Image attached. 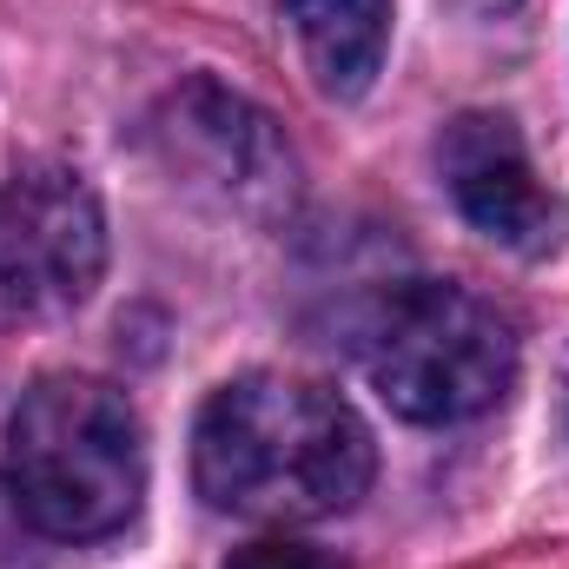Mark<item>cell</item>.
Wrapping results in <instances>:
<instances>
[{"label": "cell", "instance_id": "obj_2", "mask_svg": "<svg viewBox=\"0 0 569 569\" xmlns=\"http://www.w3.org/2000/svg\"><path fill=\"white\" fill-rule=\"evenodd\" d=\"M20 523L53 543H93L133 523L146 497V430L127 391L107 378H40L7 418L0 457Z\"/></svg>", "mask_w": 569, "mask_h": 569}, {"label": "cell", "instance_id": "obj_6", "mask_svg": "<svg viewBox=\"0 0 569 569\" xmlns=\"http://www.w3.org/2000/svg\"><path fill=\"white\" fill-rule=\"evenodd\" d=\"M284 27L305 53V73L331 100H358L391 47V0H284Z\"/></svg>", "mask_w": 569, "mask_h": 569}, {"label": "cell", "instance_id": "obj_7", "mask_svg": "<svg viewBox=\"0 0 569 569\" xmlns=\"http://www.w3.org/2000/svg\"><path fill=\"white\" fill-rule=\"evenodd\" d=\"M172 113H179V127H166L172 140H199L212 152V179H226L232 192H266V186H279L284 179V152H279V133H272V120L266 113H252L246 100H232V93H219L212 80H199V87H186L179 100H172Z\"/></svg>", "mask_w": 569, "mask_h": 569}, {"label": "cell", "instance_id": "obj_4", "mask_svg": "<svg viewBox=\"0 0 569 569\" xmlns=\"http://www.w3.org/2000/svg\"><path fill=\"white\" fill-rule=\"evenodd\" d=\"M107 272V212L73 166H13L0 179V318L47 325L93 298Z\"/></svg>", "mask_w": 569, "mask_h": 569}, {"label": "cell", "instance_id": "obj_8", "mask_svg": "<svg viewBox=\"0 0 569 569\" xmlns=\"http://www.w3.org/2000/svg\"><path fill=\"white\" fill-rule=\"evenodd\" d=\"M226 569H338L325 550H311V543H291V537H259V543H246V550H232V563Z\"/></svg>", "mask_w": 569, "mask_h": 569}, {"label": "cell", "instance_id": "obj_9", "mask_svg": "<svg viewBox=\"0 0 569 569\" xmlns=\"http://www.w3.org/2000/svg\"><path fill=\"white\" fill-rule=\"evenodd\" d=\"M463 7H477V13H497V7H517V0H463Z\"/></svg>", "mask_w": 569, "mask_h": 569}, {"label": "cell", "instance_id": "obj_5", "mask_svg": "<svg viewBox=\"0 0 569 569\" xmlns=\"http://www.w3.org/2000/svg\"><path fill=\"white\" fill-rule=\"evenodd\" d=\"M437 172L457 212L503 252L543 259L563 239V199L537 179L510 113H457L437 140Z\"/></svg>", "mask_w": 569, "mask_h": 569}, {"label": "cell", "instance_id": "obj_3", "mask_svg": "<svg viewBox=\"0 0 569 569\" xmlns=\"http://www.w3.org/2000/svg\"><path fill=\"white\" fill-rule=\"evenodd\" d=\"M358 358L371 391L411 425H463L510 398L517 385V325L470 284L411 279L391 284L365 325Z\"/></svg>", "mask_w": 569, "mask_h": 569}, {"label": "cell", "instance_id": "obj_1", "mask_svg": "<svg viewBox=\"0 0 569 569\" xmlns=\"http://www.w3.org/2000/svg\"><path fill=\"white\" fill-rule=\"evenodd\" d=\"M378 450L365 418L284 371H246L199 405L192 483L212 510L252 523H318L371 490Z\"/></svg>", "mask_w": 569, "mask_h": 569}]
</instances>
